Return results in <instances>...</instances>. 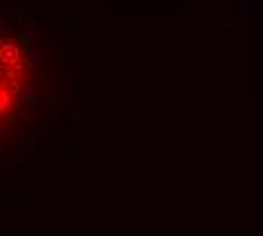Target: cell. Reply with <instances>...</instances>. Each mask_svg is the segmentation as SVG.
<instances>
[{
	"label": "cell",
	"mask_w": 263,
	"mask_h": 236,
	"mask_svg": "<svg viewBox=\"0 0 263 236\" xmlns=\"http://www.w3.org/2000/svg\"><path fill=\"white\" fill-rule=\"evenodd\" d=\"M21 68V48L16 43H5L0 46V68Z\"/></svg>",
	"instance_id": "cell-1"
}]
</instances>
